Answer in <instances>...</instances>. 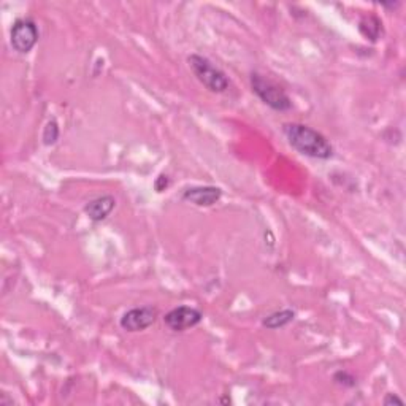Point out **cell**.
<instances>
[{
	"mask_svg": "<svg viewBox=\"0 0 406 406\" xmlns=\"http://www.w3.org/2000/svg\"><path fill=\"white\" fill-rule=\"evenodd\" d=\"M168 188V178L165 175H160L158 179H156V190L158 193H162V190H165Z\"/></svg>",
	"mask_w": 406,
	"mask_h": 406,
	"instance_id": "obj_14",
	"label": "cell"
},
{
	"mask_svg": "<svg viewBox=\"0 0 406 406\" xmlns=\"http://www.w3.org/2000/svg\"><path fill=\"white\" fill-rule=\"evenodd\" d=\"M333 381L336 382V384H340V386H343V387H354L356 386V378L351 373H347V371H336V373L333 375Z\"/></svg>",
	"mask_w": 406,
	"mask_h": 406,
	"instance_id": "obj_12",
	"label": "cell"
},
{
	"mask_svg": "<svg viewBox=\"0 0 406 406\" xmlns=\"http://www.w3.org/2000/svg\"><path fill=\"white\" fill-rule=\"evenodd\" d=\"M59 126L54 119H51L48 124H46L45 130H43V143L46 146H51V144H54L57 140H59Z\"/></svg>",
	"mask_w": 406,
	"mask_h": 406,
	"instance_id": "obj_11",
	"label": "cell"
},
{
	"mask_svg": "<svg viewBox=\"0 0 406 406\" xmlns=\"http://www.w3.org/2000/svg\"><path fill=\"white\" fill-rule=\"evenodd\" d=\"M189 67L193 73L195 75V78L200 81V83L205 86L208 91L214 92V94H224L227 92L230 81L229 77L223 72L221 68L214 66V63L203 57L200 54H190L188 57Z\"/></svg>",
	"mask_w": 406,
	"mask_h": 406,
	"instance_id": "obj_2",
	"label": "cell"
},
{
	"mask_svg": "<svg viewBox=\"0 0 406 406\" xmlns=\"http://www.w3.org/2000/svg\"><path fill=\"white\" fill-rule=\"evenodd\" d=\"M5 405H13V400H8L7 393H2V398H0V406H5Z\"/></svg>",
	"mask_w": 406,
	"mask_h": 406,
	"instance_id": "obj_15",
	"label": "cell"
},
{
	"mask_svg": "<svg viewBox=\"0 0 406 406\" xmlns=\"http://www.w3.org/2000/svg\"><path fill=\"white\" fill-rule=\"evenodd\" d=\"M221 197L223 190L214 188V186H195V188H189L183 193V199L197 206H213L214 203L221 200Z\"/></svg>",
	"mask_w": 406,
	"mask_h": 406,
	"instance_id": "obj_7",
	"label": "cell"
},
{
	"mask_svg": "<svg viewBox=\"0 0 406 406\" xmlns=\"http://www.w3.org/2000/svg\"><path fill=\"white\" fill-rule=\"evenodd\" d=\"M283 133L297 153L313 159L327 160L333 156V146L321 132L305 124L289 123L283 126Z\"/></svg>",
	"mask_w": 406,
	"mask_h": 406,
	"instance_id": "obj_1",
	"label": "cell"
},
{
	"mask_svg": "<svg viewBox=\"0 0 406 406\" xmlns=\"http://www.w3.org/2000/svg\"><path fill=\"white\" fill-rule=\"evenodd\" d=\"M40 38L36 21L31 18H20L13 22L10 31V43L20 54H27L33 50Z\"/></svg>",
	"mask_w": 406,
	"mask_h": 406,
	"instance_id": "obj_4",
	"label": "cell"
},
{
	"mask_svg": "<svg viewBox=\"0 0 406 406\" xmlns=\"http://www.w3.org/2000/svg\"><path fill=\"white\" fill-rule=\"evenodd\" d=\"M382 403H384L386 406H391V405H400V406H402L403 405V400L398 398L396 396V393H387L386 398L382 400Z\"/></svg>",
	"mask_w": 406,
	"mask_h": 406,
	"instance_id": "obj_13",
	"label": "cell"
},
{
	"mask_svg": "<svg viewBox=\"0 0 406 406\" xmlns=\"http://www.w3.org/2000/svg\"><path fill=\"white\" fill-rule=\"evenodd\" d=\"M202 319V311L197 308H193V306H178V308H173L167 313L164 322L172 332H184V330L199 326Z\"/></svg>",
	"mask_w": 406,
	"mask_h": 406,
	"instance_id": "obj_5",
	"label": "cell"
},
{
	"mask_svg": "<svg viewBox=\"0 0 406 406\" xmlns=\"http://www.w3.org/2000/svg\"><path fill=\"white\" fill-rule=\"evenodd\" d=\"M158 319V310L153 306H140V308H132L124 313L119 319V326L126 332H142L153 326Z\"/></svg>",
	"mask_w": 406,
	"mask_h": 406,
	"instance_id": "obj_6",
	"label": "cell"
},
{
	"mask_svg": "<svg viewBox=\"0 0 406 406\" xmlns=\"http://www.w3.org/2000/svg\"><path fill=\"white\" fill-rule=\"evenodd\" d=\"M251 88L260 100L266 107H270L275 112H289L292 108L291 97L286 94L281 86H278L275 81L265 78L259 72L251 73Z\"/></svg>",
	"mask_w": 406,
	"mask_h": 406,
	"instance_id": "obj_3",
	"label": "cell"
},
{
	"mask_svg": "<svg viewBox=\"0 0 406 406\" xmlns=\"http://www.w3.org/2000/svg\"><path fill=\"white\" fill-rule=\"evenodd\" d=\"M295 319V313L292 310H281L276 311L273 315L266 316L262 321V326L269 330H276L286 327L287 324H291Z\"/></svg>",
	"mask_w": 406,
	"mask_h": 406,
	"instance_id": "obj_9",
	"label": "cell"
},
{
	"mask_svg": "<svg viewBox=\"0 0 406 406\" xmlns=\"http://www.w3.org/2000/svg\"><path fill=\"white\" fill-rule=\"evenodd\" d=\"M114 206H116V199L113 195H102L86 203L84 213L88 214V218L91 219V221L100 223L112 214Z\"/></svg>",
	"mask_w": 406,
	"mask_h": 406,
	"instance_id": "obj_8",
	"label": "cell"
},
{
	"mask_svg": "<svg viewBox=\"0 0 406 406\" xmlns=\"http://www.w3.org/2000/svg\"><path fill=\"white\" fill-rule=\"evenodd\" d=\"M361 32L363 33V37H367L370 40H378L379 38V33H381V22L379 20H376L375 16H367V18H363L361 21Z\"/></svg>",
	"mask_w": 406,
	"mask_h": 406,
	"instance_id": "obj_10",
	"label": "cell"
}]
</instances>
